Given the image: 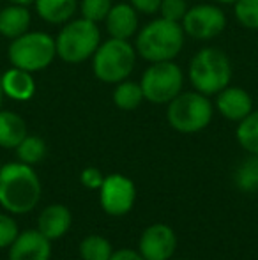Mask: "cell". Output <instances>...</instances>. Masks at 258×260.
Instances as JSON below:
<instances>
[{"label": "cell", "mask_w": 258, "mask_h": 260, "mask_svg": "<svg viewBox=\"0 0 258 260\" xmlns=\"http://www.w3.org/2000/svg\"><path fill=\"white\" fill-rule=\"evenodd\" d=\"M4 96L14 101H28L35 94V80L32 73L20 68H11L2 73Z\"/></svg>", "instance_id": "2e32d148"}, {"label": "cell", "mask_w": 258, "mask_h": 260, "mask_svg": "<svg viewBox=\"0 0 258 260\" xmlns=\"http://www.w3.org/2000/svg\"><path fill=\"white\" fill-rule=\"evenodd\" d=\"M7 57L14 68L25 69L28 73L43 71L57 57L55 39L46 32L28 30L20 38L11 39Z\"/></svg>", "instance_id": "8992f818"}, {"label": "cell", "mask_w": 258, "mask_h": 260, "mask_svg": "<svg viewBox=\"0 0 258 260\" xmlns=\"http://www.w3.org/2000/svg\"><path fill=\"white\" fill-rule=\"evenodd\" d=\"M110 260H145L141 257L140 251L134 250H128V248H122V250H117L112 253Z\"/></svg>", "instance_id": "4dcf8cb0"}, {"label": "cell", "mask_w": 258, "mask_h": 260, "mask_svg": "<svg viewBox=\"0 0 258 260\" xmlns=\"http://www.w3.org/2000/svg\"><path fill=\"white\" fill-rule=\"evenodd\" d=\"M177 248V236L165 223H154L143 230L138 251L145 260H172Z\"/></svg>", "instance_id": "8fae6325"}, {"label": "cell", "mask_w": 258, "mask_h": 260, "mask_svg": "<svg viewBox=\"0 0 258 260\" xmlns=\"http://www.w3.org/2000/svg\"><path fill=\"white\" fill-rule=\"evenodd\" d=\"M188 2L186 0H161V7H159V13L161 18H166L170 21H177L180 23L184 18V14L188 13Z\"/></svg>", "instance_id": "4316f807"}, {"label": "cell", "mask_w": 258, "mask_h": 260, "mask_svg": "<svg viewBox=\"0 0 258 260\" xmlns=\"http://www.w3.org/2000/svg\"><path fill=\"white\" fill-rule=\"evenodd\" d=\"M175 260H184V258H175Z\"/></svg>", "instance_id": "e575fe53"}, {"label": "cell", "mask_w": 258, "mask_h": 260, "mask_svg": "<svg viewBox=\"0 0 258 260\" xmlns=\"http://www.w3.org/2000/svg\"><path fill=\"white\" fill-rule=\"evenodd\" d=\"M143 98L152 105H168L182 92L184 73L173 60L154 62L140 80Z\"/></svg>", "instance_id": "ba28073f"}, {"label": "cell", "mask_w": 258, "mask_h": 260, "mask_svg": "<svg viewBox=\"0 0 258 260\" xmlns=\"http://www.w3.org/2000/svg\"><path fill=\"white\" fill-rule=\"evenodd\" d=\"M0 168H2V163H0Z\"/></svg>", "instance_id": "d590c367"}, {"label": "cell", "mask_w": 258, "mask_h": 260, "mask_svg": "<svg viewBox=\"0 0 258 260\" xmlns=\"http://www.w3.org/2000/svg\"><path fill=\"white\" fill-rule=\"evenodd\" d=\"M18 159L25 165H38L39 161L45 159L46 156V144L43 138L35 137V135H27L21 140V144L16 147Z\"/></svg>", "instance_id": "7402d4cb"}, {"label": "cell", "mask_w": 258, "mask_h": 260, "mask_svg": "<svg viewBox=\"0 0 258 260\" xmlns=\"http://www.w3.org/2000/svg\"><path fill=\"white\" fill-rule=\"evenodd\" d=\"M184 28L177 21H170L166 18H158L145 25L136 32L134 48L143 60L165 62L173 60L180 53L184 46Z\"/></svg>", "instance_id": "7a4b0ae2"}, {"label": "cell", "mask_w": 258, "mask_h": 260, "mask_svg": "<svg viewBox=\"0 0 258 260\" xmlns=\"http://www.w3.org/2000/svg\"><path fill=\"white\" fill-rule=\"evenodd\" d=\"M235 184L242 191L258 189V154H251V157L239 165L235 170Z\"/></svg>", "instance_id": "cb8c5ba5"}, {"label": "cell", "mask_w": 258, "mask_h": 260, "mask_svg": "<svg viewBox=\"0 0 258 260\" xmlns=\"http://www.w3.org/2000/svg\"><path fill=\"white\" fill-rule=\"evenodd\" d=\"M188 76L195 90L214 96L221 92L225 87L230 85L232 80V64L228 55L219 48L205 46L190 62Z\"/></svg>", "instance_id": "3957f363"}, {"label": "cell", "mask_w": 258, "mask_h": 260, "mask_svg": "<svg viewBox=\"0 0 258 260\" xmlns=\"http://www.w3.org/2000/svg\"><path fill=\"white\" fill-rule=\"evenodd\" d=\"M112 6H114L112 0H82L80 2V13L85 20L99 23V21L106 20Z\"/></svg>", "instance_id": "484cf974"}, {"label": "cell", "mask_w": 258, "mask_h": 260, "mask_svg": "<svg viewBox=\"0 0 258 260\" xmlns=\"http://www.w3.org/2000/svg\"><path fill=\"white\" fill-rule=\"evenodd\" d=\"M184 34L198 41H210L223 34L227 27V14L219 6L214 4H198L188 9L180 21Z\"/></svg>", "instance_id": "9c48e42d"}, {"label": "cell", "mask_w": 258, "mask_h": 260, "mask_svg": "<svg viewBox=\"0 0 258 260\" xmlns=\"http://www.w3.org/2000/svg\"><path fill=\"white\" fill-rule=\"evenodd\" d=\"M80 181H82V184L87 186V188L99 189L101 184H103V181H104V177H103V174H101V170H97V168H94V167H89L82 172Z\"/></svg>", "instance_id": "f1b7e54d"}, {"label": "cell", "mask_w": 258, "mask_h": 260, "mask_svg": "<svg viewBox=\"0 0 258 260\" xmlns=\"http://www.w3.org/2000/svg\"><path fill=\"white\" fill-rule=\"evenodd\" d=\"M27 135V124L18 113L0 110V147L16 149Z\"/></svg>", "instance_id": "d6986e66"}, {"label": "cell", "mask_w": 258, "mask_h": 260, "mask_svg": "<svg viewBox=\"0 0 258 260\" xmlns=\"http://www.w3.org/2000/svg\"><path fill=\"white\" fill-rule=\"evenodd\" d=\"M72 216L71 211L62 204H52L39 214L38 230L50 241L60 239L71 229Z\"/></svg>", "instance_id": "9a60e30c"}, {"label": "cell", "mask_w": 258, "mask_h": 260, "mask_svg": "<svg viewBox=\"0 0 258 260\" xmlns=\"http://www.w3.org/2000/svg\"><path fill=\"white\" fill-rule=\"evenodd\" d=\"M104 23L110 38L129 41L138 32V11L131 4H114Z\"/></svg>", "instance_id": "5bb4252c"}, {"label": "cell", "mask_w": 258, "mask_h": 260, "mask_svg": "<svg viewBox=\"0 0 258 260\" xmlns=\"http://www.w3.org/2000/svg\"><path fill=\"white\" fill-rule=\"evenodd\" d=\"M101 207L110 216H124L133 209L136 199V188L133 181L122 174H112L104 177L101 184Z\"/></svg>", "instance_id": "30bf717a"}, {"label": "cell", "mask_w": 258, "mask_h": 260, "mask_svg": "<svg viewBox=\"0 0 258 260\" xmlns=\"http://www.w3.org/2000/svg\"><path fill=\"white\" fill-rule=\"evenodd\" d=\"M235 137L244 151H248L249 154H258V110H253L239 122Z\"/></svg>", "instance_id": "44dd1931"}, {"label": "cell", "mask_w": 258, "mask_h": 260, "mask_svg": "<svg viewBox=\"0 0 258 260\" xmlns=\"http://www.w3.org/2000/svg\"><path fill=\"white\" fill-rule=\"evenodd\" d=\"M216 108L225 119L241 122L253 112V98L241 87H225L216 94Z\"/></svg>", "instance_id": "4fadbf2b"}, {"label": "cell", "mask_w": 258, "mask_h": 260, "mask_svg": "<svg viewBox=\"0 0 258 260\" xmlns=\"http://www.w3.org/2000/svg\"><path fill=\"white\" fill-rule=\"evenodd\" d=\"M52 241L39 230H25L9 246V260H50Z\"/></svg>", "instance_id": "7c38bea8"}, {"label": "cell", "mask_w": 258, "mask_h": 260, "mask_svg": "<svg viewBox=\"0 0 258 260\" xmlns=\"http://www.w3.org/2000/svg\"><path fill=\"white\" fill-rule=\"evenodd\" d=\"M136 48L126 39L110 38L97 46L92 55V71L104 83H119L128 80L136 64Z\"/></svg>", "instance_id": "5b68a950"}, {"label": "cell", "mask_w": 258, "mask_h": 260, "mask_svg": "<svg viewBox=\"0 0 258 260\" xmlns=\"http://www.w3.org/2000/svg\"><path fill=\"white\" fill-rule=\"evenodd\" d=\"M214 2H217V4H223V6H234L237 0H214Z\"/></svg>", "instance_id": "d6a6232c"}, {"label": "cell", "mask_w": 258, "mask_h": 260, "mask_svg": "<svg viewBox=\"0 0 258 260\" xmlns=\"http://www.w3.org/2000/svg\"><path fill=\"white\" fill-rule=\"evenodd\" d=\"M143 100L145 98H143L141 85L136 82H131V80H122V82H119L114 90V103L121 110H126V112L138 108Z\"/></svg>", "instance_id": "ffe728a7"}, {"label": "cell", "mask_w": 258, "mask_h": 260, "mask_svg": "<svg viewBox=\"0 0 258 260\" xmlns=\"http://www.w3.org/2000/svg\"><path fill=\"white\" fill-rule=\"evenodd\" d=\"M30 11L28 6L9 4L0 9V36L7 39H16L30 28Z\"/></svg>", "instance_id": "e0dca14e"}, {"label": "cell", "mask_w": 258, "mask_h": 260, "mask_svg": "<svg viewBox=\"0 0 258 260\" xmlns=\"http://www.w3.org/2000/svg\"><path fill=\"white\" fill-rule=\"evenodd\" d=\"M57 57L65 64H82L92 58L101 45V30L97 23L85 18H76L64 23L55 38Z\"/></svg>", "instance_id": "277c9868"}, {"label": "cell", "mask_w": 258, "mask_h": 260, "mask_svg": "<svg viewBox=\"0 0 258 260\" xmlns=\"http://www.w3.org/2000/svg\"><path fill=\"white\" fill-rule=\"evenodd\" d=\"M41 199V182L30 165L21 161L0 168V206L13 214H27Z\"/></svg>", "instance_id": "6da1fadb"}, {"label": "cell", "mask_w": 258, "mask_h": 260, "mask_svg": "<svg viewBox=\"0 0 258 260\" xmlns=\"http://www.w3.org/2000/svg\"><path fill=\"white\" fill-rule=\"evenodd\" d=\"M214 106L209 96L191 90V92H180L173 98L166 108V120L179 133H198L205 129L212 120Z\"/></svg>", "instance_id": "52a82bcc"}, {"label": "cell", "mask_w": 258, "mask_h": 260, "mask_svg": "<svg viewBox=\"0 0 258 260\" xmlns=\"http://www.w3.org/2000/svg\"><path fill=\"white\" fill-rule=\"evenodd\" d=\"M35 13L50 25H64L72 20L78 2L76 0H35Z\"/></svg>", "instance_id": "ac0fdd59"}, {"label": "cell", "mask_w": 258, "mask_h": 260, "mask_svg": "<svg viewBox=\"0 0 258 260\" xmlns=\"http://www.w3.org/2000/svg\"><path fill=\"white\" fill-rule=\"evenodd\" d=\"M18 225L11 216L0 214V250L2 248H9L13 241L18 237Z\"/></svg>", "instance_id": "83f0119b"}, {"label": "cell", "mask_w": 258, "mask_h": 260, "mask_svg": "<svg viewBox=\"0 0 258 260\" xmlns=\"http://www.w3.org/2000/svg\"><path fill=\"white\" fill-rule=\"evenodd\" d=\"M7 2H11V4H20V6H30V4H34L35 0H7Z\"/></svg>", "instance_id": "1f68e13d"}, {"label": "cell", "mask_w": 258, "mask_h": 260, "mask_svg": "<svg viewBox=\"0 0 258 260\" xmlns=\"http://www.w3.org/2000/svg\"><path fill=\"white\" fill-rule=\"evenodd\" d=\"M2 100H4V89H2V73H0V110H2Z\"/></svg>", "instance_id": "836d02e7"}, {"label": "cell", "mask_w": 258, "mask_h": 260, "mask_svg": "<svg viewBox=\"0 0 258 260\" xmlns=\"http://www.w3.org/2000/svg\"><path fill=\"white\" fill-rule=\"evenodd\" d=\"M114 248L110 241L101 236H89L80 243V257L82 260H110Z\"/></svg>", "instance_id": "603a6c76"}, {"label": "cell", "mask_w": 258, "mask_h": 260, "mask_svg": "<svg viewBox=\"0 0 258 260\" xmlns=\"http://www.w3.org/2000/svg\"><path fill=\"white\" fill-rule=\"evenodd\" d=\"M235 20L248 30H258V0H237L234 4Z\"/></svg>", "instance_id": "d4e9b609"}, {"label": "cell", "mask_w": 258, "mask_h": 260, "mask_svg": "<svg viewBox=\"0 0 258 260\" xmlns=\"http://www.w3.org/2000/svg\"><path fill=\"white\" fill-rule=\"evenodd\" d=\"M131 6L143 14H156L161 7V0H131Z\"/></svg>", "instance_id": "f546056e"}]
</instances>
